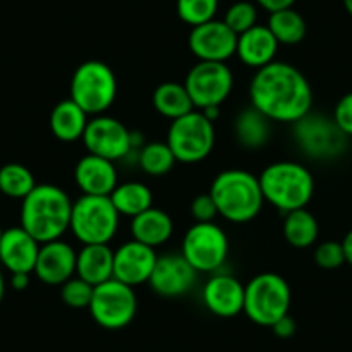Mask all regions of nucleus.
Returning a JSON list of instances; mask_svg holds the SVG:
<instances>
[{
    "label": "nucleus",
    "instance_id": "obj_44",
    "mask_svg": "<svg viewBox=\"0 0 352 352\" xmlns=\"http://www.w3.org/2000/svg\"><path fill=\"white\" fill-rule=\"evenodd\" d=\"M2 235H4V230L0 228V240H2Z\"/></svg>",
    "mask_w": 352,
    "mask_h": 352
},
{
    "label": "nucleus",
    "instance_id": "obj_6",
    "mask_svg": "<svg viewBox=\"0 0 352 352\" xmlns=\"http://www.w3.org/2000/svg\"><path fill=\"white\" fill-rule=\"evenodd\" d=\"M69 92V99L74 100L88 116H100L116 100V74L102 60H87L73 73Z\"/></svg>",
    "mask_w": 352,
    "mask_h": 352
},
{
    "label": "nucleus",
    "instance_id": "obj_32",
    "mask_svg": "<svg viewBox=\"0 0 352 352\" xmlns=\"http://www.w3.org/2000/svg\"><path fill=\"white\" fill-rule=\"evenodd\" d=\"M218 8L219 0H176V14L192 28L214 19Z\"/></svg>",
    "mask_w": 352,
    "mask_h": 352
},
{
    "label": "nucleus",
    "instance_id": "obj_14",
    "mask_svg": "<svg viewBox=\"0 0 352 352\" xmlns=\"http://www.w3.org/2000/svg\"><path fill=\"white\" fill-rule=\"evenodd\" d=\"M236 38L239 35L232 32L223 19L219 21L214 18L190 30L188 47L199 60L226 63L230 57L235 56Z\"/></svg>",
    "mask_w": 352,
    "mask_h": 352
},
{
    "label": "nucleus",
    "instance_id": "obj_12",
    "mask_svg": "<svg viewBox=\"0 0 352 352\" xmlns=\"http://www.w3.org/2000/svg\"><path fill=\"white\" fill-rule=\"evenodd\" d=\"M197 111L219 107L233 90V73L226 63L199 60L184 81Z\"/></svg>",
    "mask_w": 352,
    "mask_h": 352
},
{
    "label": "nucleus",
    "instance_id": "obj_36",
    "mask_svg": "<svg viewBox=\"0 0 352 352\" xmlns=\"http://www.w3.org/2000/svg\"><path fill=\"white\" fill-rule=\"evenodd\" d=\"M190 212L195 223H212L216 219V216H219L218 208H216V202L211 197V194L197 195L192 201Z\"/></svg>",
    "mask_w": 352,
    "mask_h": 352
},
{
    "label": "nucleus",
    "instance_id": "obj_43",
    "mask_svg": "<svg viewBox=\"0 0 352 352\" xmlns=\"http://www.w3.org/2000/svg\"><path fill=\"white\" fill-rule=\"evenodd\" d=\"M342 2H344V8L349 12V16H352V0H342Z\"/></svg>",
    "mask_w": 352,
    "mask_h": 352
},
{
    "label": "nucleus",
    "instance_id": "obj_42",
    "mask_svg": "<svg viewBox=\"0 0 352 352\" xmlns=\"http://www.w3.org/2000/svg\"><path fill=\"white\" fill-rule=\"evenodd\" d=\"M4 296H6V280H4V273H2V270H0V302L4 300Z\"/></svg>",
    "mask_w": 352,
    "mask_h": 352
},
{
    "label": "nucleus",
    "instance_id": "obj_15",
    "mask_svg": "<svg viewBox=\"0 0 352 352\" xmlns=\"http://www.w3.org/2000/svg\"><path fill=\"white\" fill-rule=\"evenodd\" d=\"M197 275L182 254H164L157 256L148 285L157 296L173 299L190 292L197 282Z\"/></svg>",
    "mask_w": 352,
    "mask_h": 352
},
{
    "label": "nucleus",
    "instance_id": "obj_19",
    "mask_svg": "<svg viewBox=\"0 0 352 352\" xmlns=\"http://www.w3.org/2000/svg\"><path fill=\"white\" fill-rule=\"evenodd\" d=\"M42 243L33 239L23 226L4 230L0 240V264L9 273H33Z\"/></svg>",
    "mask_w": 352,
    "mask_h": 352
},
{
    "label": "nucleus",
    "instance_id": "obj_9",
    "mask_svg": "<svg viewBox=\"0 0 352 352\" xmlns=\"http://www.w3.org/2000/svg\"><path fill=\"white\" fill-rule=\"evenodd\" d=\"M138 299L133 287L111 278L94 287L88 311L94 321L106 330L126 328L137 316Z\"/></svg>",
    "mask_w": 352,
    "mask_h": 352
},
{
    "label": "nucleus",
    "instance_id": "obj_27",
    "mask_svg": "<svg viewBox=\"0 0 352 352\" xmlns=\"http://www.w3.org/2000/svg\"><path fill=\"white\" fill-rule=\"evenodd\" d=\"M318 235H320V225L313 212L307 211V208L287 212L283 221V236L289 245H292L294 249H309L316 243Z\"/></svg>",
    "mask_w": 352,
    "mask_h": 352
},
{
    "label": "nucleus",
    "instance_id": "obj_39",
    "mask_svg": "<svg viewBox=\"0 0 352 352\" xmlns=\"http://www.w3.org/2000/svg\"><path fill=\"white\" fill-rule=\"evenodd\" d=\"M297 0H256V4L263 8L264 11H268L270 14L276 11H283V9L294 8Z\"/></svg>",
    "mask_w": 352,
    "mask_h": 352
},
{
    "label": "nucleus",
    "instance_id": "obj_16",
    "mask_svg": "<svg viewBox=\"0 0 352 352\" xmlns=\"http://www.w3.org/2000/svg\"><path fill=\"white\" fill-rule=\"evenodd\" d=\"M157 254L145 243L130 240L114 250V278L130 287L148 283L154 272Z\"/></svg>",
    "mask_w": 352,
    "mask_h": 352
},
{
    "label": "nucleus",
    "instance_id": "obj_31",
    "mask_svg": "<svg viewBox=\"0 0 352 352\" xmlns=\"http://www.w3.org/2000/svg\"><path fill=\"white\" fill-rule=\"evenodd\" d=\"M176 157L166 142H148L140 148L138 164L151 176H164L175 166Z\"/></svg>",
    "mask_w": 352,
    "mask_h": 352
},
{
    "label": "nucleus",
    "instance_id": "obj_20",
    "mask_svg": "<svg viewBox=\"0 0 352 352\" xmlns=\"http://www.w3.org/2000/svg\"><path fill=\"white\" fill-rule=\"evenodd\" d=\"M74 182L83 195H111L118 187V169L109 159L87 154L74 168Z\"/></svg>",
    "mask_w": 352,
    "mask_h": 352
},
{
    "label": "nucleus",
    "instance_id": "obj_18",
    "mask_svg": "<svg viewBox=\"0 0 352 352\" xmlns=\"http://www.w3.org/2000/svg\"><path fill=\"white\" fill-rule=\"evenodd\" d=\"M202 300L209 313L218 318H235L243 313L245 285L226 273H216L202 289Z\"/></svg>",
    "mask_w": 352,
    "mask_h": 352
},
{
    "label": "nucleus",
    "instance_id": "obj_8",
    "mask_svg": "<svg viewBox=\"0 0 352 352\" xmlns=\"http://www.w3.org/2000/svg\"><path fill=\"white\" fill-rule=\"evenodd\" d=\"M214 121L197 109L173 120L166 137V144L175 154L176 162L184 164L204 161L214 148Z\"/></svg>",
    "mask_w": 352,
    "mask_h": 352
},
{
    "label": "nucleus",
    "instance_id": "obj_29",
    "mask_svg": "<svg viewBox=\"0 0 352 352\" xmlns=\"http://www.w3.org/2000/svg\"><path fill=\"white\" fill-rule=\"evenodd\" d=\"M266 26L280 45H297L302 42L307 33L306 19L294 8L272 12Z\"/></svg>",
    "mask_w": 352,
    "mask_h": 352
},
{
    "label": "nucleus",
    "instance_id": "obj_24",
    "mask_svg": "<svg viewBox=\"0 0 352 352\" xmlns=\"http://www.w3.org/2000/svg\"><path fill=\"white\" fill-rule=\"evenodd\" d=\"M88 124V114L74 100H60L50 113V130L60 142L81 140Z\"/></svg>",
    "mask_w": 352,
    "mask_h": 352
},
{
    "label": "nucleus",
    "instance_id": "obj_10",
    "mask_svg": "<svg viewBox=\"0 0 352 352\" xmlns=\"http://www.w3.org/2000/svg\"><path fill=\"white\" fill-rule=\"evenodd\" d=\"M182 256L197 273H214L230 254V240L221 226L194 223L182 240Z\"/></svg>",
    "mask_w": 352,
    "mask_h": 352
},
{
    "label": "nucleus",
    "instance_id": "obj_21",
    "mask_svg": "<svg viewBox=\"0 0 352 352\" xmlns=\"http://www.w3.org/2000/svg\"><path fill=\"white\" fill-rule=\"evenodd\" d=\"M278 47L280 43L276 42L268 26L256 25L254 28L240 33L236 38L235 56L245 66L252 67V69H261L275 60Z\"/></svg>",
    "mask_w": 352,
    "mask_h": 352
},
{
    "label": "nucleus",
    "instance_id": "obj_34",
    "mask_svg": "<svg viewBox=\"0 0 352 352\" xmlns=\"http://www.w3.org/2000/svg\"><path fill=\"white\" fill-rule=\"evenodd\" d=\"M92 296L94 285L81 280L80 276H73L60 285V299L66 306L74 307V309H85L90 306Z\"/></svg>",
    "mask_w": 352,
    "mask_h": 352
},
{
    "label": "nucleus",
    "instance_id": "obj_41",
    "mask_svg": "<svg viewBox=\"0 0 352 352\" xmlns=\"http://www.w3.org/2000/svg\"><path fill=\"white\" fill-rule=\"evenodd\" d=\"M342 247H344L345 263H347L349 266H352V230H349L347 235L344 236V240H342Z\"/></svg>",
    "mask_w": 352,
    "mask_h": 352
},
{
    "label": "nucleus",
    "instance_id": "obj_23",
    "mask_svg": "<svg viewBox=\"0 0 352 352\" xmlns=\"http://www.w3.org/2000/svg\"><path fill=\"white\" fill-rule=\"evenodd\" d=\"M130 230L133 240L155 249L171 239L175 225L168 212L152 206L151 209L131 218Z\"/></svg>",
    "mask_w": 352,
    "mask_h": 352
},
{
    "label": "nucleus",
    "instance_id": "obj_26",
    "mask_svg": "<svg viewBox=\"0 0 352 352\" xmlns=\"http://www.w3.org/2000/svg\"><path fill=\"white\" fill-rule=\"evenodd\" d=\"M152 104L161 116L171 121L195 111L185 85L176 81H164L159 85L152 94Z\"/></svg>",
    "mask_w": 352,
    "mask_h": 352
},
{
    "label": "nucleus",
    "instance_id": "obj_17",
    "mask_svg": "<svg viewBox=\"0 0 352 352\" xmlns=\"http://www.w3.org/2000/svg\"><path fill=\"white\" fill-rule=\"evenodd\" d=\"M76 250L64 240H52L40 245L35 273L45 285L60 287L76 275Z\"/></svg>",
    "mask_w": 352,
    "mask_h": 352
},
{
    "label": "nucleus",
    "instance_id": "obj_25",
    "mask_svg": "<svg viewBox=\"0 0 352 352\" xmlns=\"http://www.w3.org/2000/svg\"><path fill=\"white\" fill-rule=\"evenodd\" d=\"M233 131H235L236 142L243 148L257 151L268 144L272 137V121L250 106L249 109H243L236 116Z\"/></svg>",
    "mask_w": 352,
    "mask_h": 352
},
{
    "label": "nucleus",
    "instance_id": "obj_5",
    "mask_svg": "<svg viewBox=\"0 0 352 352\" xmlns=\"http://www.w3.org/2000/svg\"><path fill=\"white\" fill-rule=\"evenodd\" d=\"M292 304L290 285L278 273H259L245 285L243 313L259 327H273V323L289 314Z\"/></svg>",
    "mask_w": 352,
    "mask_h": 352
},
{
    "label": "nucleus",
    "instance_id": "obj_22",
    "mask_svg": "<svg viewBox=\"0 0 352 352\" xmlns=\"http://www.w3.org/2000/svg\"><path fill=\"white\" fill-rule=\"evenodd\" d=\"M76 276L94 287L114 278V250L109 243L81 247L76 254Z\"/></svg>",
    "mask_w": 352,
    "mask_h": 352
},
{
    "label": "nucleus",
    "instance_id": "obj_33",
    "mask_svg": "<svg viewBox=\"0 0 352 352\" xmlns=\"http://www.w3.org/2000/svg\"><path fill=\"white\" fill-rule=\"evenodd\" d=\"M223 21H225L226 26H228L232 32H235L236 35L254 28V26L257 25L256 4L247 2V0H239V2H235L233 6H230Z\"/></svg>",
    "mask_w": 352,
    "mask_h": 352
},
{
    "label": "nucleus",
    "instance_id": "obj_38",
    "mask_svg": "<svg viewBox=\"0 0 352 352\" xmlns=\"http://www.w3.org/2000/svg\"><path fill=\"white\" fill-rule=\"evenodd\" d=\"M272 330H273V333H275L278 338H290L294 333H296V330H297L296 320H294L290 314H285V316L280 318L276 323H273Z\"/></svg>",
    "mask_w": 352,
    "mask_h": 352
},
{
    "label": "nucleus",
    "instance_id": "obj_30",
    "mask_svg": "<svg viewBox=\"0 0 352 352\" xmlns=\"http://www.w3.org/2000/svg\"><path fill=\"white\" fill-rule=\"evenodd\" d=\"M36 187L35 176L19 162H8L0 168V192L11 199H25Z\"/></svg>",
    "mask_w": 352,
    "mask_h": 352
},
{
    "label": "nucleus",
    "instance_id": "obj_37",
    "mask_svg": "<svg viewBox=\"0 0 352 352\" xmlns=\"http://www.w3.org/2000/svg\"><path fill=\"white\" fill-rule=\"evenodd\" d=\"M333 121L345 137L352 138V92L345 94L337 102L333 109Z\"/></svg>",
    "mask_w": 352,
    "mask_h": 352
},
{
    "label": "nucleus",
    "instance_id": "obj_28",
    "mask_svg": "<svg viewBox=\"0 0 352 352\" xmlns=\"http://www.w3.org/2000/svg\"><path fill=\"white\" fill-rule=\"evenodd\" d=\"M113 201L114 208L121 216H128V218H135L140 212L147 211L152 208V192L142 182H124V184H118L113 194L109 195Z\"/></svg>",
    "mask_w": 352,
    "mask_h": 352
},
{
    "label": "nucleus",
    "instance_id": "obj_13",
    "mask_svg": "<svg viewBox=\"0 0 352 352\" xmlns=\"http://www.w3.org/2000/svg\"><path fill=\"white\" fill-rule=\"evenodd\" d=\"M83 145L88 154L99 155L109 161H120L126 157L131 148V131L116 118L100 114L88 121L85 130Z\"/></svg>",
    "mask_w": 352,
    "mask_h": 352
},
{
    "label": "nucleus",
    "instance_id": "obj_7",
    "mask_svg": "<svg viewBox=\"0 0 352 352\" xmlns=\"http://www.w3.org/2000/svg\"><path fill=\"white\" fill-rule=\"evenodd\" d=\"M120 216L109 195H81L73 202L69 230L83 245L109 243L120 228Z\"/></svg>",
    "mask_w": 352,
    "mask_h": 352
},
{
    "label": "nucleus",
    "instance_id": "obj_3",
    "mask_svg": "<svg viewBox=\"0 0 352 352\" xmlns=\"http://www.w3.org/2000/svg\"><path fill=\"white\" fill-rule=\"evenodd\" d=\"M214 199L218 214L226 221L243 225L259 216L264 197L259 178L245 169H226L211 184L209 190Z\"/></svg>",
    "mask_w": 352,
    "mask_h": 352
},
{
    "label": "nucleus",
    "instance_id": "obj_1",
    "mask_svg": "<svg viewBox=\"0 0 352 352\" xmlns=\"http://www.w3.org/2000/svg\"><path fill=\"white\" fill-rule=\"evenodd\" d=\"M250 106L275 123H297L311 113L313 88L307 78L289 63L273 60L256 69L249 85Z\"/></svg>",
    "mask_w": 352,
    "mask_h": 352
},
{
    "label": "nucleus",
    "instance_id": "obj_11",
    "mask_svg": "<svg viewBox=\"0 0 352 352\" xmlns=\"http://www.w3.org/2000/svg\"><path fill=\"white\" fill-rule=\"evenodd\" d=\"M294 138L307 157L320 161L338 157L347 147V137L333 118L323 114L309 113L294 123Z\"/></svg>",
    "mask_w": 352,
    "mask_h": 352
},
{
    "label": "nucleus",
    "instance_id": "obj_2",
    "mask_svg": "<svg viewBox=\"0 0 352 352\" xmlns=\"http://www.w3.org/2000/svg\"><path fill=\"white\" fill-rule=\"evenodd\" d=\"M73 202L63 188L36 185L21 204V225L40 243L59 240L69 230Z\"/></svg>",
    "mask_w": 352,
    "mask_h": 352
},
{
    "label": "nucleus",
    "instance_id": "obj_4",
    "mask_svg": "<svg viewBox=\"0 0 352 352\" xmlns=\"http://www.w3.org/2000/svg\"><path fill=\"white\" fill-rule=\"evenodd\" d=\"M264 202L282 212L307 208L314 195V178L309 169L296 161H278L266 166L259 176Z\"/></svg>",
    "mask_w": 352,
    "mask_h": 352
},
{
    "label": "nucleus",
    "instance_id": "obj_35",
    "mask_svg": "<svg viewBox=\"0 0 352 352\" xmlns=\"http://www.w3.org/2000/svg\"><path fill=\"white\" fill-rule=\"evenodd\" d=\"M314 263L321 270H337L345 264V254L342 242L337 240H324L318 243L314 249Z\"/></svg>",
    "mask_w": 352,
    "mask_h": 352
},
{
    "label": "nucleus",
    "instance_id": "obj_40",
    "mask_svg": "<svg viewBox=\"0 0 352 352\" xmlns=\"http://www.w3.org/2000/svg\"><path fill=\"white\" fill-rule=\"evenodd\" d=\"M30 285V273H12L11 287L14 290H25Z\"/></svg>",
    "mask_w": 352,
    "mask_h": 352
}]
</instances>
